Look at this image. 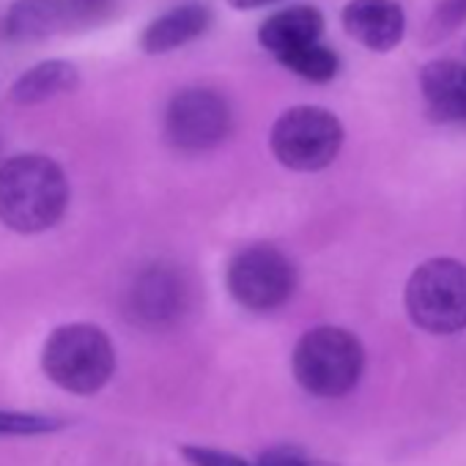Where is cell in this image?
Masks as SVG:
<instances>
[{
    "label": "cell",
    "instance_id": "obj_3",
    "mask_svg": "<svg viewBox=\"0 0 466 466\" xmlns=\"http://www.w3.org/2000/svg\"><path fill=\"white\" fill-rule=\"evenodd\" d=\"M42 365L58 387L91 395L110 381L116 370V349L99 327L66 324L47 338Z\"/></svg>",
    "mask_w": 466,
    "mask_h": 466
},
{
    "label": "cell",
    "instance_id": "obj_20",
    "mask_svg": "<svg viewBox=\"0 0 466 466\" xmlns=\"http://www.w3.org/2000/svg\"><path fill=\"white\" fill-rule=\"evenodd\" d=\"M256 466H321V463L305 458V455H302L299 450H294V447H275V450L264 452V455L258 458Z\"/></svg>",
    "mask_w": 466,
    "mask_h": 466
},
{
    "label": "cell",
    "instance_id": "obj_15",
    "mask_svg": "<svg viewBox=\"0 0 466 466\" xmlns=\"http://www.w3.org/2000/svg\"><path fill=\"white\" fill-rule=\"evenodd\" d=\"M278 64L286 66L289 72H294L297 77L308 80V83H332L340 72L338 53L332 47H327L324 42L291 50V53L280 56Z\"/></svg>",
    "mask_w": 466,
    "mask_h": 466
},
{
    "label": "cell",
    "instance_id": "obj_17",
    "mask_svg": "<svg viewBox=\"0 0 466 466\" xmlns=\"http://www.w3.org/2000/svg\"><path fill=\"white\" fill-rule=\"evenodd\" d=\"M118 0H66L69 9V31H83L102 25L113 17Z\"/></svg>",
    "mask_w": 466,
    "mask_h": 466
},
{
    "label": "cell",
    "instance_id": "obj_5",
    "mask_svg": "<svg viewBox=\"0 0 466 466\" xmlns=\"http://www.w3.org/2000/svg\"><path fill=\"white\" fill-rule=\"evenodd\" d=\"M272 154L280 165L313 173L332 165L343 146V124L335 113L316 107V105H299L286 110L269 135Z\"/></svg>",
    "mask_w": 466,
    "mask_h": 466
},
{
    "label": "cell",
    "instance_id": "obj_21",
    "mask_svg": "<svg viewBox=\"0 0 466 466\" xmlns=\"http://www.w3.org/2000/svg\"><path fill=\"white\" fill-rule=\"evenodd\" d=\"M272 4H278V0H228V6L239 12H253V9H264Z\"/></svg>",
    "mask_w": 466,
    "mask_h": 466
},
{
    "label": "cell",
    "instance_id": "obj_10",
    "mask_svg": "<svg viewBox=\"0 0 466 466\" xmlns=\"http://www.w3.org/2000/svg\"><path fill=\"white\" fill-rule=\"evenodd\" d=\"M214 15L203 4H181L151 20L140 34V50L146 56H165L187 47L208 34Z\"/></svg>",
    "mask_w": 466,
    "mask_h": 466
},
{
    "label": "cell",
    "instance_id": "obj_9",
    "mask_svg": "<svg viewBox=\"0 0 466 466\" xmlns=\"http://www.w3.org/2000/svg\"><path fill=\"white\" fill-rule=\"evenodd\" d=\"M340 23L357 45L373 53H390L406 36V15L398 0H349Z\"/></svg>",
    "mask_w": 466,
    "mask_h": 466
},
{
    "label": "cell",
    "instance_id": "obj_6",
    "mask_svg": "<svg viewBox=\"0 0 466 466\" xmlns=\"http://www.w3.org/2000/svg\"><path fill=\"white\" fill-rule=\"evenodd\" d=\"M297 269L286 253L272 245H253L228 267V291L242 308L267 313L291 299Z\"/></svg>",
    "mask_w": 466,
    "mask_h": 466
},
{
    "label": "cell",
    "instance_id": "obj_13",
    "mask_svg": "<svg viewBox=\"0 0 466 466\" xmlns=\"http://www.w3.org/2000/svg\"><path fill=\"white\" fill-rule=\"evenodd\" d=\"M61 31H69L66 0H15L4 17L12 42H42Z\"/></svg>",
    "mask_w": 466,
    "mask_h": 466
},
{
    "label": "cell",
    "instance_id": "obj_1",
    "mask_svg": "<svg viewBox=\"0 0 466 466\" xmlns=\"http://www.w3.org/2000/svg\"><path fill=\"white\" fill-rule=\"evenodd\" d=\"M69 203V181L58 162L20 154L0 165V219L20 233L53 228Z\"/></svg>",
    "mask_w": 466,
    "mask_h": 466
},
{
    "label": "cell",
    "instance_id": "obj_8",
    "mask_svg": "<svg viewBox=\"0 0 466 466\" xmlns=\"http://www.w3.org/2000/svg\"><path fill=\"white\" fill-rule=\"evenodd\" d=\"M187 299L189 289L181 272L170 267H148L129 289V313L140 324L162 327L187 310Z\"/></svg>",
    "mask_w": 466,
    "mask_h": 466
},
{
    "label": "cell",
    "instance_id": "obj_4",
    "mask_svg": "<svg viewBox=\"0 0 466 466\" xmlns=\"http://www.w3.org/2000/svg\"><path fill=\"white\" fill-rule=\"evenodd\" d=\"M406 310L431 335H452L466 327V264L431 258L406 283Z\"/></svg>",
    "mask_w": 466,
    "mask_h": 466
},
{
    "label": "cell",
    "instance_id": "obj_19",
    "mask_svg": "<svg viewBox=\"0 0 466 466\" xmlns=\"http://www.w3.org/2000/svg\"><path fill=\"white\" fill-rule=\"evenodd\" d=\"M181 452L192 466H256V463H248V461H242L239 455H233V452L214 450V447H200V444H187Z\"/></svg>",
    "mask_w": 466,
    "mask_h": 466
},
{
    "label": "cell",
    "instance_id": "obj_11",
    "mask_svg": "<svg viewBox=\"0 0 466 466\" xmlns=\"http://www.w3.org/2000/svg\"><path fill=\"white\" fill-rule=\"evenodd\" d=\"M324 28H327L324 15L316 6H289L261 23L258 45L275 58H280L291 50L319 45L324 36Z\"/></svg>",
    "mask_w": 466,
    "mask_h": 466
},
{
    "label": "cell",
    "instance_id": "obj_12",
    "mask_svg": "<svg viewBox=\"0 0 466 466\" xmlns=\"http://www.w3.org/2000/svg\"><path fill=\"white\" fill-rule=\"evenodd\" d=\"M420 88L431 118L444 124L466 121V64L431 61L420 72Z\"/></svg>",
    "mask_w": 466,
    "mask_h": 466
},
{
    "label": "cell",
    "instance_id": "obj_7",
    "mask_svg": "<svg viewBox=\"0 0 466 466\" xmlns=\"http://www.w3.org/2000/svg\"><path fill=\"white\" fill-rule=\"evenodd\" d=\"M233 127L230 105L214 88H184L165 110L167 143L184 154H200L219 146Z\"/></svg>",
    "mask_w": 466,
    "mask_h": 466
},
{
    "label": "cell",
    "instance_id": "obj_18",
    "mask_svg": "<svg viewBox=\"0 0 466 466\" xmlns=\"http://www.w3.org/2000/svg\"><path fill=\"white\" fill-rule=\"evenodd\" d=\"M56 428H61V422L53 417L0 411V436H34V433H50Z\"/></svg>",
    "mask_w": 466,
    "mask_h": 466
},
{
    "label": "cell",
    "instance_id": "obj_2",
    "mask_svg": "<svg viewBox=\"0 0 466 466\" xmlns=\"http://www.w3.org/2000/svg\"><path fill=\"white\" fill-rule=\"evenodd\" d=\"M362 343L343 327H316L305 332L294 349V376L310 395L319 398H340L351 392L362 376Z\"/></svg>",
    "mask_w": 466,
    "mask_h": 466
},
{
    "label": "cell",
    "instance_id": "obj_16",
    "mask_svg": "<svg viewBox=\"0 0 466 466\" xmlns=\"http://www.w3.org/2000/svg\"><path fill=\"white\" fill-rule=\"evenodd\" d=\"M466 23V0H439V6L433 9L425 36L428 42H441L447 39L455 28H461Z\"/></svg>",
    "mask_w": 466,
    "mask_h": 466
},
{
    "label": "cell",
    "instance_id": "obj_14",
    "mask_svg": "<svg viewBox=\"0 0 466 466\" xmlns=\"http://www.w3.org/2000/svg\"><path fill=\"white\" fill-rule=\"evenodd\" d=\"M80 86V72L69 61H42L23 72L12 91L9 99L17 105H42L53 96L69 94Z\"/></svg>",
    "mask_w": 466,
    "mask_h": 466
}]
</instances>
